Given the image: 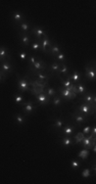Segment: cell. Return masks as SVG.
I'll return each mask as SVG.
<instances>
[{
    "label": "cell",
    "instance_id": "1",
    "mask_svg": "<svg viewBox=\"0 0 96 184\" xmlns=\"http://www.w3.org/2000/svg\"><path fill=\"white\" fill-rule=\"evenodd\" d=\"M75 108L80 113V114L84 115L85 117H87V118L95 115V108H93L89 103H87V102H81L78 105H76Z\"/></svg>",
    "mask_w": 96,
    "mask_h": 184
},
{
    "label": "cell",
    "instance_id": "2",
    "mask_svg": "<svg viewBox=\"0 0 96 184\" xmlns=\"http://www.w3.org/2000/svg\"><path fill=\"white\" fill-rule=\"evenodd\" d=\"M30 76H36L37 78L36 79L40 80V81L46 83L48 84V81L51 79V76L49 74H46L45 72H42V71H36V70H33L32 68H29V74Z\"/></svg>",
    "mask_w": 96,
    "mask_h": 184
},
{
    "label": "cell",
    "instance_id": "3",
    "mask_svg": "<svg viewBox=\"0 0 96 184\" xmlns=\"http://www.w3.org/2000/svg\"><path fill=\"white\" fill-rule=\"evenodd\" d=\"M16 78H17V82H16L17 90L20 92H30L31 87H30L29 82L26 79V77H21L20 75H16Z\"/></svg>",
    "mask_w": 96,
    "mask_h": 184
},
{
    "label": "cell",
    "instance_id": "4",
    "mask_svg": "<svg viewBox=\"0 0 96 184\" xmlns=\"http://www.w3.org/2000/svg\"><path fill=\"white\" fill-rule=\"evenodd\" d=\"M21 107H22V114L25 116H30L33 112L37 110L38 105L35 104L34 101L29 100V101H22L21 104Z\"/></svg>",
    "mask_w": 96,
    "mask_h": 184
},
{
    "label": "cell",
    "instance_id": "5",
    "mask_svg": "<svg viewBox=\"0 0 96 184\" xmlns=\"http://www.w3.org/2000/svg\"><path fill=\"white\" fill-rule=\"evenodd\" d=\"M56 91L59 93V96L62 97L64 100H73V99H76V98L78 97V95L76 94V93L65 89V88H64L62 86L57 88Z\"/></svg>",
    "mask_w": 96,
    "mask_h": 184
},
{
    "label": "cell",
    "instance_id": "6",
    "mask_svg": "<svg viewBox=\"0 0 96 184\" xmlns=\"http://www.w3.org/2000/svg\"><path fill=\"white\" fill-rule=\"evenodd\" d=\"M70 115L72 116V118L76 121V125L78 126V127H80L82 124H86V123L89 122V119H88L87 117H85L84 115L80 114L79 112H78L77 110H75L74 112L70 113Z\"/></svg>",
    "mask_w": 96,
    "mask_h": 184
},
{
    "label": "cell",
    "instance_id": "7",
    "mask_svg": "<svg viewBox=\"0 0 96 184\" xmlns=\"http://www.w3.org/2000/svg\"><path fill=\"white\" fill-rule=\"evenodd\" d=\"M85 78L87 81L90 82H95V78H96V74H95V67H91V65L88 62L85 65Z\"/></svg>",
    "mask_w": 96,
    "mask_h": 184
},
{
    "label": "cell",
    "instance_id": "8",
    "mask_svg": "<svg viewBox=\"0 0 96 184\" xmlns=\"http://www.w3.org/2000/svg\"><path fill=\"white\" fill-rule=\"evenodd\" d=\"M32 34L35 35V40L38 42H41V40L45 35H47V32L43 29V27L35 26L32 30Z\"/></svg>",
    "mask_w": 96,
    "mask_h": 184
},
{
    "label": "cell",
    "instance_id": "9",
    "mask_svg": "<svg viewBox=\"0 0 96 184\" xmlns=\"http://www.w3.org/2000/svg\"><path fill=\"white\" fill-rule=\"evenodd\" d=\"M53 43V41H52L50 38H48V35H45L44 37L42 38L41 42H40V44H41V48L40 50L43 52V53H48V49L50 48V46L52 45Z\"/></svg>",
    "mask_w": 96,
    "mask_h": 184
},
{
    "label": "cell",
    "instance_id": "10",
    "mask_svg": "<svg viewBox=\"0 0 96 184\" xmlns=\"http://www.w3.org/2000/svg\"><path fill=\"white\" fill-rule=\"evenodd\" d=\"M35 98H36V100H35L34 102H38V103H39V105H42V107L50 104V101H51V98L48 97V95L45 92L41 93V94L36 95Z\"/></svg>",
    "mask_w": 96,
    "mask_h": 184
},
{
    "label": "cell",
    "instance_id": "11",
    "mask_svg": "<svg viewBox=\"0 0 96 184\" xmlns=\"http://www.w3.org/2000/svg\"><path fill=\"white\" fill-rule=\"evenodd\" d=\"M78 126H73L72 124H65V126L64 125L62 130V133L64 134V136H73V134L76 132V130L78 129Z\"/></svg>",
    "mask_w": 96,
    "mask_h": 184
},
{
    "label": "cell",
    "instance_id": "12",
    "mask_svg": "<svg viewBox=\"0 0 96 184\" xmlns=\"http://www.w3.org/2000/svg\"><path fill=\"white\" fill-rule=\"evenodd\" d=\"M0 69L3 71L7 76L14 73V67H12V65L10 64L9 60H3V62H0Z\"/></svg>",
    "mask_w": 96,
    "mask_h": 184
},
{
    "label": "cell",
    "instance_id": "13",
    "mask_svg": "<svg viewBox=\"0 0 96 184\" xmlns=\"http://www.w3.org/2000/svg\"><path fill=\"white\" fill-rule=\"evenodd\" d=\"M83 100L84 102H87L93 108H95V103H96V97H95V93H90V92H86L83 95Z\"/></svg>",
    "mask_w": 96,
    "mask_h": 184
},
{
    "label": "cell",
    "instance_id": "14",
    "mask_svg": "<svg viewBox=\"0 0 96 184\" xmlns=\"http://www.w3.org/2000/svg\"><path fill=\"white\" fill-rule=\"evenodd\" d=\"M30 68H32L33 70H36V71H42V72H46V70H47L46 64L40 59H38V60H36L35 64Z\"/></svg>",
    "mask_w": 96,
    "mask_h": 184
},
{
    "label": "cell",
    "instance_id": "15",
    "mask_svg": "<svg viewBox=\"0 0 96 184\" xmlns=\"http://www.w3.org/2000/svg\"><path fill=\"white\" fill-rule=\"evenodd\" d=\"M20 40H21V43L24 47H29L31 45V37L29 36V34H22V33H19Z\"/></svg>",
    "mask_w": 96,
    "mask_h": 184
},
{
    "label": "cell",
    "instance_id": "16",
    "mask_svg": "<svg viewBox=\"0 0 96 184\" xmlns=\"http://www.w3.org/2000/svg\"><path fill=\"white\" fill-rule=\"evenodd\" d=\"M3 60H10L9 50L5 46H0V62Z\"/></svg>",
    "mask_w": 96,
    "mask_h": 184
},
{
    "label": "cell",
    "instance_id": "17",
    "mask_svg": "<svg viewBox=\"0 0 96 184\" xmlns=\"http://www.w3.org/2000/svg\"><path fill=\"white\" fill-rule=\"evenodd\" d=\"M60 65H62V64L60 62H53L51 65H49V71H50V76H53V74H58L59 72V68Z\"/></svg>",
    "mask_w": 96,
    "mask_h": 184
},
{
    "label": "cell",
    "instance_id": "18",
    "mask_svg": "<svg viewBox=\"0 0 96 184\" xmlns=\"http://www.w3.org/2000/svg\"><path fill=\"white\" fill-rule=\"evenodd\" d=\"M69 78L73 83H75V84H79L81 78H82V74H81L80 72H78V71H74L72 74L69 75Z\"/></svg>",
    "mask_w": 96,
    "mask_h": 184
},
{
    "label": "cell",
    "instance_id": "19",
    "mask_svg": "<svg viewBox=\"0 0 96 184\" xmlns=\"http://www.w3.org/2000/svg\"><path fill=\"white\" fill-rule=\"evenodd\" d=\"M12 20H14V24H16V26L19 24H21V23L22 21H25V17L24 16L21 14L20 11H14L12 12Z\"/></svg>",
    "mask_w": 96,
    "mask_h": 184
},
{
    "label": "cell",
    "instance_id": "20",
    "mask_svg": "<svg viewBox=\"0 0 96 184\" xmlns=\"http://www.w3.org/2000/svg\"><path fill=\"white\" fill-rule=\"evenodd\" d=\"M74 143V139H73V136H64L62 138V141H60V144L64 147H69Z\"/></svg>",
    "mask_w": 96,
    "mask_h": 184
},
{
    "label": "cell",
    "instance_id": "21",
    "mask_svg": "<svg viewBox=\"0 0 96 184\" xmlns=\"http://www.w3.org/2000/svg\"><path fill=\"white\" fill-rule=\"evenodd\" d=\"M90 155V150L87 149V148H82L79 152H78V158L82 161H86Z\"/></svg>",
    "mask_w": 96,
    "mask_h": 184
},
{
    "label": "cell",
    "instance_id": "22",
    "mask_svg": "<svg viewBox=\"0 0 96 184\" xmlns=\"http://www.w3.org/2000/svg\"><path fill=\"white\" fill-rule=\"evenodd\" d=\"M14 122L20 126L24 125L25 123H26V117H25V115H22V114H14Z\"/></svg>",
    "mask_w": 96,
    "mask_h": 184
},
{
    "label": "cell",
    "instance_id": "23",
    "mask_svg": "<svg viewBox=\"0 0 96 184\" xmlns=\"http://www.w3.org/2000/svg\"><path fill=\"white\" fill-rule=\"evenodd\" d=\"M48 51H49L50 53H51L52 56L55 57L57 54L59 53V52H62V48H60L59 45L52 43V45H51V46H50V48H49V50H48Z\"/></svg>",
    "mask_w": 96,
    "mask_h": 184
},
{
    "label": "cell",
    "instance_id": "24",
    "mask_svg": "<svg viewBox=\"0 0 96 184\" xmlns=\"http://www.w3.org/2000/svg\"><path fill=\"white\" fill-rule=\"evenodd\" d=\"M64 125V120L62 118H56L54 120V123L52 124V128L55 130H60Z\"/></svg>",
    "mask_w": 96,
    "mask_h": 184
},
{
    "label": "cell",
    "instance_id": "25",
    "mask_svg": "<svg viewBox=\"0 0 96 184\" xmlns=\"http://www.w3.org/2000/svg\"><path fill=\"white\" fill-rule=\"evenodd\" d=\"M50 103H51L53 107H60V105L64 103V99H62L60 96H57V95H55V96H53L51 98V101H50Z\"/></svg>",
    "mask_w": 96,
    "mask_h": 184
},
{
    "label": "cell",
    "instance_id": "26",
    "mask_svg": "<svg viewBox=\"0 0 96 184\" xmlns=\"http://www.w3.org/2000/svg\"><path fill=\"white\" fill-rule=\"evenodd\" d=\"M75 86H76V88H77L78 95H80V96H83V95L87 92V87H86L85 84L79 83V84H75Z\"/></svg>",
    "mask_w": 96,
    "mask_h": 184
},
{
    "label": "cell",
    "instance_id": "27",
    "mask_svg": "<svg viewBox=\"0 0 96 184\" xmlns=\"http://www.w3.org/2000/svg\"><path fill=\"white\" fill-rule=\"evenodd\" d=\"M19 25H20V29H21V33H22V34H28V31H29L30 28H31L29 23L25 20V21H22L21 24H19Z\"/></svg>",
    "mask_w": 96,
    "mask_h": 184
},
{
    "label": "cell",
    "instance_id": "28",
    "mask_svg": "<svg viewBox=\"0 0 96 184\" xmlns=\"http://www.w3.org/2000/svg\"><path fill=\"white\" fill-rule=\"evenodd\" d=\"M85 136L86 135L82 132V131H81V132H77L74 137H73V139H74V143L75 144H80V143L82 142V140L85 138Z\"/></svg>",
    "mask_w": 96,
    "mask_h": 184
},
{
    "label": "cell",
    "instance_id": "29",
    "mask_svg": "<svg viewBox=\"0 0 96 184\" xmlns=\"http://www.w3.org/2000/svg\"><path fill=\"white\" fill-rule=\"evenodd\" d=\"M59 75H64V76H69L70 75V71H69V67H68L65 64H62L59 68V72H58Z\"/></svg>",
    "mask_w": 96,
    "mask_h": 184
},
{
    "label": "cell",
    "instance_id": "30",
    "mask_svg": "<svg viewBox=\"0 0 96 184\" xmlns=\"http://www.w3.org/2000/svg\"><path fill=\"white\" fill-rule=\"evenodd\" d=\"M45 93L48 95V97L52 98L53 96H55V95H57V91L56 89L53 87H47L46 89H45Z\"/></svg>",
    "mask_w": 96,
    "mask_h": 184
},
{
    "label": "cell",
    "instance_id": "31",
    "mask_svg": "<svg viewBox=\"0 0 96 184\" xmlns=\"http://www.w3.org/2000/svg\"><path fill=\"white\" fill-rule=\"evenodd\" d=\"M30 92H31L32 95L36 96V95H38V94H41V93L45 92V89H43V88H39V87H31Z\"/></svg>",
    "mask_w": 96,
    "mask_h": 184
},
{
    "label": "cell",
    "instance_id": "32",
    "mask_svg": "<svg viewBox=\"0 0 96 184\" xmlns=\"http://www.w3.org/2000/svg\"><path fill=\"white\" fill-rule=\"evenodd\" d=\"M91 175H92V170H91V168H85L84 170L82 171V173H81V177L85 178V179L91 177Z\"/></svg>",
    "mask_w": 96,
    "mask_h": 184
},
{
    "label": "cell",
    "instance_id": "33",
    "mask_svg": "<svg viewBox=\"0 0 96 184\" xmlns=\"http://www.w3.org/2000/svg\"><path fill=\"white\" fill-rule=\"evenodd\" d=\"M54 59H56V62L58 60L60 64H64V62H67V57H65L64 53H62V52H59V53L54 57Z\"/></svg>",
    "mask_w": 96,
    "mask_h": 184
},
{
    "label": "cell",
    "instance_id": "34",
    "mask_svg": "<svg viewBox=\"0 0 96 184\" xmlns=\"http://www.w3.org/2000/svg\"><path fill=\"white\" fill-rule=\"evenodd\" d=\"M14 102L17 103V104H21V103L24 101V96L16 92V94L14 95Z\"/></svg>",
    "mask_w": 96,
    "mask_h": 184
},
{
    "label": "cell",
    "instance_id": "35",
    "mask_svg": "<svg viewBox=\"0 0 96 184\" xmlns=\"http://www.w3.org/2000/svg\"><path fill=\"white\" fill-rule=\"evenodd\" d=\"M30 46H31V49L33 50V51H39L40 48H41V44H40V42L36 41V40H35L34 42H32Z\"/></svg>",
    "mask_w": 96,
    "mask_h": 184
},
{
    "label": "cell",
    "instance_id": "36",
    "mask_svg": "<svg viewBox=\"0 0 96 184\" xmlns=\"http://www.w3.org/2000/svg\"><path fill=\"white\" fill-rule=\"evenodd\" d=\"M70 167L73 170H78L81 167V162L78 160H72L70 161Z\"/></svg>",
    "mask_w": 96,
    "mask_h": 184
},
{
    "label": "cell",
    "instance_id": "37",
    "mask_svg": "<svg viewBox=\"0 0 96 184\" xmlns=\"http://www.w3.org/2000/svg\"><path fill=\"white\" fill-rule=\"evenodd\" d=\"M7 77H8V76H7L5 73H4L1 69H0V83L5 81V80L7 79Z\"/></svg>",
    "mask_w": 96,
    "mask_h": 184
},
{
    "label": "cell",
    "instance_id": "38",
    "mask_svg": "<svg viewBox=\"0 0 96 184\" xmlns=\"http://www.w3.org/2000/svg\"><path fill=\"white\" fill-rule=\"evenodd\" d=\"M91 128H92V127H91L90 125H89V126H86V127L84 128V129L82 130V132L84 133L85 135H88V134H90V133H91Z\"/></svg>",
    "mask_w": 96,
    "mask_h": 184
},
{
    "label": "cell",
    "instance_id": "39",
    "mask_svg": "<svg viewBox=\"0 0 96 184\" xmlns=\"http://www.w3.org/2000/svg\"><path fill=\"white\" fill-rule=\"evenodd\" d=\"M28 60H29V67H28V68H30L35 64V62H36V57H35L34 55H32V56L29 57V59H28Z\"/></svg>",
    "mask_w": 96,
    "mask_h": 184
},
{
    "label": "cell",
    "instance_id": "40",
    "mask_svg": "<svg viewBox=\"0 0 96 184\" xmlns=\"http://www.w3.org/2000/svg\"><path fill=\"white\" fill-rule=\"evenodd\" d=\"M20 57H21V60H22V62H24V60H26V59H28V55H27L26 52H25L24 50H22L21 53H20Z\"/></svg>",
    "mask_w": 96,
    "mask_h": 184
},
{
    "label": "cell",
    "instance_id": "41",
    "mask_svg": "<svg viewBox=\"0 0 96 184\" xmlns=\"http://www.w3.org/2000/svg\"><path fill=\"white\" fill-rule=\"evenodd\" d=\"M91 170H92L93 175H95V173H96V165H95V163H93V164H92V167H91Z\"/></svg>",
    "mask_w": 96,
    "mask_h": 184
}]
</instances>
